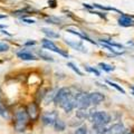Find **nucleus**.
<instances>
[{
  "label": "nucleus",
  "mask_w": 134,
  "mask_h": 134,
  "mask_svg": "<svg viewBox=\"0 0 134 134\" xmlns=\"http://www.w3.org/2000/svg\"><path fill=\"white\" fill-rule=\"evenodd\" d=\"M106 83L108 84L110 86H112V87H114V88L116 90V91H119V92H121L122 94H125V91H124V88L121 85H119V84H116V83H114V82H111V81H106Z\"/></svg>",
  "instance_id": "nucleus-20"
},
{
  "label": "nucleus",
  "mask_w": 134,
  "mask_h": 134,
  "mask_svg": "<svg viewBox=\"0 0 134 134\" xmlns=\"http://www.w3.org/2000/svg\"><path fill=\"white\" fill-rule=\"evenodd\" d=\"M0 116L6 117V119L8 117V110H7L5 103H3V100H2V92H1V90H0Z\"/></svg>",
  "instance_id": "nucleus-15"
},
{
  "label": "nucleus",
  "mask_w": 134,
  "mask_h": 134,
  "mask_svg": "<svg viewBox=\"0 0 134 134\" xmlns=\"http://www.w3.org/2000/svg\"><path fill=\"white\" fill-rule=\"evenodd\" d=\"M41 30H43V32L45 34V36L47 37L48 39H52V38H59V34L55 32L54 30H52V29H49V28H43Z\"/></svg>",
  "instance_id": "nucleus-16"
},
{
  "label": "nucleus",
  "mask_w": 134,
  "mask_h": 134,
  "mask_svg": "<svg viewBox=\"0 0 134 134\" xmlns=\"http://www.w3.org/2000/svg\"><path fill=\"white\" fill-rule=\"evenodd\" d=\"M58 119V115L55 111H50V112H46L45 114L41 117L43 123L46 125H54V123L56 122V120Z\"/></svg>",
  "instance_id": "nucleus-6"
},
{
  "label": "nucleus",
  "mask_w": 134,
  "mask_h": 134,
  "mask_svg": "<svg viewBox=\"0 0 134 134\" xmlns=\"http://www.w3.org/2000/svg\"><path fill=\"white\" fill-rule=\"evenodd\" d=\"M95 112V110L90 111L88 108H77L76 111V116L79 120H85V119H90L91 115Z\"/></svg>",
  "instance_id": "nucleus-12"
},
{
  "label": "nucleus",
  "mask_w": 134,
  "mask_h": 134,
  "mask_svg": "<svg viewBox=\"0 0 134 134\" xmlns=\"http://www.w3.org/2000/svg\"><path fill=\"white\" fill-rule=\"evenodd\" d=\"M56 0H49V1H48V5L50 6V7H52V8H55L56 7Z\"/></svg>",
  "instance_id": "nucleus-28"
},
{
  "label": "nucleus",
  "mask_w": 134,
  "mask_h": 134,
  "mask_svg": "<svg viewBox=\"0 0 134 134\" xmlns=\"http://www.w3.org/2000/svg\"><path fill=\"white\" fill-rule=\"evenodd\" d=\"M133 18H134L133 16L123 14V15H121L119 20H117V23H119V25L120 26H122V27H132V26H134Z\"/></svg>",
  "instance_id": "nucleus-7"
},
{
  "label": "nucleus",
  "mask_w": 134,
  "mask_h": 134,
  "mask_svg": "<svg viewBox=\"0 0 134 134\" xmlns=\"http://www.w3.org/2000/svg\"><path fill=\"white\" fill-rule=\"evenodd\" d=\"M92 14H96V15H98L99 17H102L103 19H106V14H105V12H99V11H92Z\"/></svg>",
  "instance_id": "nucleus-26"
},
{
  "label": "nucleus",
  "mask_w": 134,
  "mask_h": 134,
  "mask_svg": "<svg viewBox=\"0 0 134 134\" xmlns=\"http://www.w3.org/2000/svg\"><path fill=\"white\" fill-rule=\"evenodd\" d=\"M1 32H2V34H6V35H8V36H11V35H10V34H9V32H7V31L5 30V29H3V30H1Z\"/></svg>",
  "instance_id": "nucleus-32"
},
{
  "label": "nucleus",
  "mask_w": 134,
  "mask_h": 134,
  "mask_svg": "<svg viewBox=\"0 0 134 134\" xmlns=\"http://www.w3.org/2000/svg\"><path fill=\"white\" fill-rule=\"evenodd\" d=\"M28 113L25 110H18L15 113V130L17 132H24L28 124Z\"/></svg>",
  "instance_id": "nucleus-1"
},
{
  "label": "nucleus",
  "mask_w": 134,
  "mask_h": 134,
  "mask_svg": "<svg viewBox=\"0 0 134 134\" xmlns=\"http://www.w3.org/2000/svg\"><path fill=\"white\" fill-rule=\"evenodd\" d=\"M65 43L70 46V47H73L74 49L78 50V52H82V53H86V48L84 47V45L82 41H73V40H69V39H66Z\"/></svg>",
  "instance_id": "nucleus-13"
},
{
  "label": "nucleus",
  "mask_w": 134,
  "mask_h": 134,
  "mask_svg": "<svg viewBox=\"0 0 134 134\" xmlns=\"http://www.w3.org/2000/svg\"><path fill=\"white\" fill-rule=\"evenodd\" d=\"M88 96H90V100L92 105H99L105 99L104 94L99 93V92H92V93H88Z\"/></svg>",
  "instance_id": "nucleus-9"
},
{
  "label": "nucleus",
  "mask_w": 134,
  "mask_h": 134,
  "mask_svg": "<svg viewBox=\"0 0 134 134\" xmlns=\"http://www.w3.org/2000/svg\"><path fill=\"white\" fill-rule=\"evenodd\" d=\"M27 113H28V116L29 119L31 120H37L39 116V110H38V106H37L36 103H30L28 105L27 108Z\"/></svg>",
  "instance_id": "nucleus-10"
},
{
  "label": "nucleus",
  "mask_w": 134,
  "mask_h": 134,
  "mask_svg": "<svg viewBox=\"0 0 134 134\" xmlns=\"http://www.w3.org/2000/svg\"><path fill=\"white\" fill-rule=\"evenodd\" d=\"M57 92L58 90L57 88H54V90H50L49 92H47L45 95V104H49V103H52L55 100V97H56V94H57Z\"/></svg>",
  "instance_id": "nucleus-14"
},
{
  "label": "nucleus",
  "mask_w": 134,
  "mask_h": 134,
  "mask_svg": "<svg viewBox=\"0 0 134 134\" xmlns=\"http://www.w3.org/2000/svg\"><path fill=\"white\" fill-rule=\"evenodd\" d=\"M99 41L104 45H107V46H111V47H116V48H121L123 49L124 46L121 45L119 43H115V41H112V39H99Z\"/></svg>",
  "instance_id": "nucleus-17"
},
{
  "label": "nucleus",
  "mask_w": 134,
  "mask_h": 134,
  "mask_svg": "<svg viewBox=\"0 0 134 134\" xmlns=\"http://www.w3.org/2000/svg\"><path fill=\"white\" fill-rule=\"evenodd\" d=\"M83 6H84V8H87L88 10H93L94 9L93 5H90V3H83Z\"/></svg>",
  "instance_id": "nucleus-29"
},
{
  "label": "nucleus",
  "mask_w": 134,
  "mask_h": 134,
  "mask_svg": "<svg viewBox=\"0 0 134 134\" xmlns=\"http://www.w3.org/2000/svg\"><path fill=\"white\" fill-rule=\"evenodd\" d=\"M36 45V40H28L25 43V46H34Z\"/></svg>",
  "instance_id": "nucleus-27"
},
{
  "label": "nucleus",
  "mask_w": 134,
  "mask_h": 134,
  "mask_svg": "<svg viewBox=\"0 0 134 134\" xmlns=\"http://www.w3.org/2000/svg\"><path fill=\"white\" fill-rule=\"evenodd\" d=\"M93 125H104L111 122V115L105 111H95L90 117Z\"/></svg>",
  "instance_id": "nucleus-2"
},
{
  "label": "nucleus",
  "mask_w": 134,
  "mask_h": 134,
  "mask_svg": "<svg viewBox=\"0 0 134 134\" xmlns=\"http://www.w3.org/2000/svg\"><path fill=\"white\" fill-rule=\"evenodd\" d=\"M92 105L88 93H78L75 96V107L77 108H88Z\"/></svg>",
  "instance_id": "nucleus-3"
},
{
  "label": "nucleus",
  "mask_w": 134,
  "mask_h": 134,
  "mask_svg": "<svg viewBox=\"0 0 134 134\" xmlns=\"http://www.w3.org/2000/svg\"><path fill=\"white\" fill-rule=\"evenodd\" d=\"M17 56H18V58H20V59H23V60H36L37 59V57L34 55L31 52H29V50H27V49L19 50V52L17 53Z\"/></svg>",
  "instance_id": "nucleus-11"
},
{
  "label": "nucleus",
  "mask_w": 134,
  "mask_h": 134,
  "mask_svg": "<svg viewBox=\"0 0 134 134\" xmlns=\"http://www.w3.org/2000/svg\"><path fill=\"white\" fill-rule=\"evenodd\" d=\"M54 127H55V131L62 132V131H64V130L66 129V124H65L64 121H62L60 119H57L56 122L54 123Z\"/></svg>",
  "instance_id": "nucleus-18"
},
{
  "label": "nucleus",
  "mask_w": 134,
  "mask_h": 134,
  "mask_svg": "<svg viewBox=\"0 0 134 134\" xmlns=\"http://www.w3.org/2000/svg\"><path fill=\"white\" fill-rule=\"evenodd\" d=\"M67 66H68V67H70V68H72V69H73L74 72L76 73L77 75H79V76H83V73L81 72V70H79V68H78V67L76 66V64H74V63L69 62V63H67Z\"/></svg>",
  "instance_id": "nucleus-23"
},
{
  "label": "nucleus",
  "mask_w": 134,
  "mask_h": 134,
  "mask_svg": "<svg viewBox=\"0 0 134 134\" xmlns=\"http://www.w3.org/2000/svg\"><path fill=\"white\" fill-rule=\"evenodd\" d=\"M98 67L102 70H104V72H106V73H110V72H113V70H114V67H113L112 65L106 64V63H99Z\"/></svg>",
  "instance_id": "nucleus-19"
},
{
  "label": "nucleus",
  "mask_w": 134,
  "mask_h": 134,
  "mask_svg": "<svg viewBox=\"0 0 134 134\" xmlns=\"http://www.w3.org/2000/svg\"><path fill=\"white\" fill-rule=\"evenodd\" d=\"M87 133H88V131H87V127L85 126V125L77 127L74 132V134H87Z\"/></svg>",
  "instance_id": "nucleus-24"
},
{
  "label": "nucleus",
  "mask_w": 134,
  "mask_h": 134,
  "mask_svg": "<svg viewBox=\"0 0 134 134\" xmlns=\"http://www.w3.org/2000/svg\"><path fill=\"white\" fill-rule=\"evenodd\" d=\"M9 45L7 43H0V53H3V52H7L9 50Z\"/></svg>",
  "instance_id": "nucleus-25"
},
{
  "label": "nucleus",
  "mask_w": 134,
  "mask_h": 134,
  "mask_svg": "<svg viewBox=\"0 0 134 134\" xmlns=\"http://www.w3.org/2000/svg\"><path fill=\"white\" fill-rule=\"evenodd\" d=\"M75 96H76V94L72 93V95L69 96L68 98H67L64 103H63V105L60 106L63 110H64L66 113H69L72 112L74 108H75Z\"/></svg>",
  "instance_id": "nucleus-8"
},
{
  "label": "nucleus",
  "mask_w": 134,
  "mask_h": 134,
  "mask_svg": "<svg viewBox=\"0 0 134 134\" xmlns=\"http://www.w3.org/2000/svg\"><path fill=\"white\" fill-rule=\"evenodd\" d=\"M23 21L27 23V24H35V20H30V19H27V18H23Z\"/></svg>",
  "instance_id": "nucleus-30"
},
{
  "label": "nucleus",
  "mask_w": 134,
  "mask_h": 134,
  "mask_svg": "<svg viewBox=\"0 0 134 134\" xmlns=\"http://www.w3.org/2000/svg\"><path fill=\"white\" fill-rule=\"evenodd\" d=\"M38 55H39V57H40V58H43V59L47 60V62H54V58H53L52 56H50V55H48L47 53L43 52V50H40V52H38Z\"/></svg>",
  "instance_id": "nucleus-22"
},
{
  "label": "nucleus",
  "mask_w": 134,
  "mask_h": 134,
  "mask_svg": "<svg viewBox=\"0 0 134 134\" xmlns=\"http://www.w3.org/2000/svg\"><path fill=\"white\" fill-rule=\"evenodd\" d=\"M70 95H72V91H70L69 88H67V87H62V88L58 90L57 94H56V97H55V100H54V103H55L56 105L62 106L63 103H64Z\"/></svg>",
  "instance_id": "nucleus-5"
},
{
  "label": "nucleus",
  "mask_w": 134,
  "mask_h": 134,
  "mask_svg": "<svg viewBox=\"0 0 134 134\" xmlns=\"http://www.w3.org/2000/svg\"><path fill=\"white\" fill-rule=\"evenodd\" d=\"M123 134H134V132H133V131H127V132L125 131V132H124Z\"/></svg>",
  "instance_id": "nucleus-31"
},
{
  "label": "nucleus",
  "mask_w": 134,
  "mask_h": 134,
  "mask_svg": "<svg viewBox=\"0 0 134 134\" xmlns=\"http://www.w3.org/2000/svg\"><path fill=\"white\" fill-rule=\"evenodd\" d=\"M85 70H87V72H88V73L94 74L95 76H100V73H99V70H98L97 68H95V67H92V66L86 65V66H85Z\"/></svg>",
  "instance_id": "nucleus-21"
},
{
  "label": "nucleus",
  "mask_w": 134,
  "mask_h": 134,
  "mask_svg": "<svg viewBox=\"0 0 134 134\" xmlns=\"http://www.w3.org/2000/svg\"><path fill=\"white\" fill-rule=\"evenodd\" d=\"M131 88H132V94L134 95V86H132V87H131Z\"/></svg>",
  "instance_id": "nucleus-34"
},
{
  "label": "nucleus",
  "mask_w": 134,
  "mask_h": 134,
  "mask_svg": "<svg viewBox=\"0 0 134 134\" xmlns=\"http://www.w3.org/2000/svg\"><path fill=\"white\" fill-rule=\"evenodd\" d=\"M5 18H7L6 15H0V19H5Z\"/></svg>",
  "instance_id": "nucleus-33"
},
{
  "label": "nucleus",
  "mask_w": 134,
  "mask_h": 134,
  "mask_svg": "<svg viewBox=\"0 0 134 134\" xmlns=\"http://www.w3.org/2000/svg\"><path fill=\"white\" fill-rule=\"evenodd\" d=\"M41 46H43L45 49H49V50H52V52H55V53L59 54V55L64 56V57H66V58H68V57H69L68 54H67L66 52H64L63 49H60L59 47H57V46L55 45V43H54L53 40L48 39V38L41 39Z\"/></svg>",
  "instance_id": "nucleus-4"
}]
</instances>
